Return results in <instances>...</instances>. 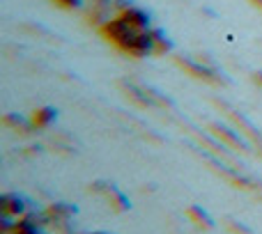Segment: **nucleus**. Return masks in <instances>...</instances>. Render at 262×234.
Wrapping results in <instances>:
<instances>
[{
	"label": "nucleus",
	"mask_w": 262,
	"mask_h": 234,
	"mask_svg": "<svg viewBox=\"0 0 262 234\" xmlns=\"http://www.w3.org/2000/svg\"><path fill=\"white\" fill-rule=\"evenodd\" d=\"M127 23H131L134 28H138V30H147L150 28V21H147V16L143 14V12H138V9H129V12H124V16H122Z\"/></svg>",
	"instance_id": "nucleus-2"
},
{
	"label": "nucleus",
	"mask_w": 262,
	"mask_h": 234,
	"mask_svg": "<svg viewBox=\"0 0 262 234\" xmlns=\"http://www.w3.org/2000/svg\"><path fill=\"white\" fill-rule=\"evenodd\" d=\"M0 209H2V213H12V216H23V212H25V207H23V200L16 195H2V200H0Z\"/></svg>",
	"instance_id": "nucleus-1"
},
{
	"label": "nucleus",
	"mask_w": 262,
	"mask_h": 234,
	"mask_svg": "<svg viewBox=\"0 0 262 234\" xmlns=\"http://www.w3.org/2000/svg\"><path fill=\"white\" fill-rule=\"evenodd\" d=\"M53 120H55V110L53 108H42V110L35 113V124H39V127H48Z\"/></svg>",
	"instance_id": "nucleus-3"
}]
</instances>
